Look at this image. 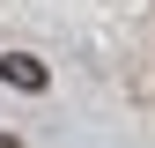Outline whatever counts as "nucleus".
Listing matches in <instances>:
<instances>
[{
	"label": "nucleus",
	"mask_w": 155,
	"mask_h": 148,
	"mask_svg": "<svg viewBox=\"0 0 155 148\" xmlns=\"http://www.w3.org/2000/svg\"><path fill=\"white\" fill-rule=\"evenodd\" d=\"M0 74H8L15 89H30V96L52 82V74H45V59H30V52H8V59H0Z\"/></svg>",
	"instance_id": "obj_1"
},
{
	"label": "nucleus",
	"mask_w": 155,
	"mask_h": 148,
	"mask_svg": "<svg viewBox=\"0 0 155 148\" xmlns=\"http://www.w3.org/2000/svg\"><path fill=\"white\" fill-rule=\"evenodd\" d=\"M0 148H22V141H15V133H0Z\"/></svg>",
	"instance_id": "obj_2"
}]
</instances>
